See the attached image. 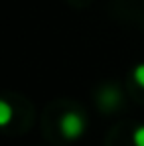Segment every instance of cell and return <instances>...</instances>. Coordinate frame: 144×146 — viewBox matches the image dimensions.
<instances>
[{"instance_id":"cell-1","label":"cell","mask_w":144,"mask_h":146,"mask_svg":"<svg viewBox=\"0 0 144 146\" xmlns=\"http://www.w3.org/2000/svg\"><path fill=\"white\" fill-rule=\"evenodd\" d=\"M59 126H61V134L65 136V138H77V136H81V132H83V128H85V122L83 119L77 115V113H67L61 122H59Z\"/></svg>"},{"instance_id":"cell-2","label":"cell","mask_w":144,"mask_h":146,"mask_svg":"<svg viewBox=\"0 0 144 146\" xmlns=\"http://www.w3.org/2000/svg\"><path fill=\"white\" fill-rule=\"evenodd\" d=\"M134 81L144 89V65H138V67L134 69Z\"/></svg>"},{"instance_id":"cell-3","label":"cell","mask_w":144,"mask_h":146,"mask_svg":"<svg viewBox=\"0 0 144 146\" xmlns=\"http://www.w3.org/2000/svg\"><path fill=\"white\" fill-rule=\"evenodd\" d=\"M0 111H2V119H0V122L6 124V122L10 121V107H8L6 103H0Z\"/></svg>"},{"instance_id":"cell-4","label":"cell","mask_w":144,"mask_h":146,"mask_svg":"<svg viewBox=\"0 0 144 146\" xmlns=\"http://www.w3.org/2000/svg\"><path fill=\"white\" fill-rule=\"evenodd\" d=\"M134 144L136 146H144V126H140L134 132Z\"/></svg>"}]
</instances>
